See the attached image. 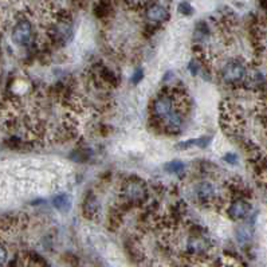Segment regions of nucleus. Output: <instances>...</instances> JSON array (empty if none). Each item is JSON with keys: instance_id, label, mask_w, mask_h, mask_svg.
I'll return each instance as SVG.
<instances>
[{"instance_id": "nucleus-1", "label": "nucleus", "mask_w": 267, "mask_h": 267, "mask_svg": "<svg viewBox=\"0 0 267 267\" xmlns=\"http://www.w3.org/2000/svg\"><path fill=\"white\" fill-rule=\"evenodd\" d=\"M122 196L130 204H141L148 197V188L142 180L130 179L122 187Z\"/></svg>"}, {"instance_id": "nucleus-2", "label": "nucleus", "mask_w": 267, "mask_h": 267, "mask_svg": "<svg viewBox=\"0 0 267 267\" xmlns=\"http://www.w3.org/2000/svg\"><path fill=\"white\" fill-rule=\"evenodd\" d=\"M51 38L54 39L57 43L65 45V43L70 42L71 38L74 35V30H73V25H71L70 18L62 17L59 18L58 22L51 27Z\"/></svg>"}, {"instance_id": "nucleus-3", "label": "nucleus", "mask_w": 267, "mask_h": 267, "mask_svg": "<svg viewBox=\"0 0 267 267\" xmlns=\"http://www.w3.org/2000/svg\"><path fill=\"white\" fill-rule=\"evenodd\" d=\"M246 77V67L238 61H231L223 67L221 78L227 84H238Z\"/></svg>"}, {"instance_id": "nucleus-4", "label": "nucleus", "mask_w": 267, "mask_h": 267, "mask_svg": "<svg viewBox=\"0 0 267 267\" xmlns=\"http://www.w3.org/2000/svg\"><path fill=\"white\" fill-rule=\"evenodd\" d=\"M33 37V26L29 21H19L15 25L11 34L14 43H17L19 46H27Z\"/></svg>"}, {"instance_id": "nucleus-5", "label": "nucleus", "mask_w": 267, "mask_h": 267, "mask_svg": "<svg viewBox=\"0 0 267 267\" xmlns=\"http://www.w3.org/2000/svg\"><path fill=\"white\" fill-rule=\"evenodd\" d=\"M173 110V101L169 96L159 97L153 102V114L157 120H165Z\"/></svg>"}, {"instance_id": "nucleus-6", "label": "nucleus", "mask_w": 267, "mask_h": 267, "mask_svg": "<svg viewBox=\"0 0 267 267\" xmlns=\"http://www.w3.org/2000/svg\"><path fill=\"white\" fill-rule=\"evenodd\" d=\"M251 212V204L244 199H236L228 205L227 213L231 219L239 220V219H244L250 215Z\"/></svg>"}, {"instance_id": "nucleus-7", "label": "nucleus", "mask_w": 267, "mask_h": 267, "mask_svg": "<svg viewBox=\"0 0 267 267\" xmlns=\"http://www.w3.org/2000/svg\"><path fill=\"white\" fill-rule=\"evenodd\" d=\"M146 18L148 21L153 23H163L169 18L168 10L161 5H152L146 10Z\"/></svg>"}, {"instance_id": "nucleus-8", "label": "nucleus", "mask_w": 267, "mask_h": 267, "mask_svg": "<svg viewBox=\"0 0 267 267\" xmlns=\"http://www.w3.org/2000/svg\"><path fill=\"white\" fill-rule=\"evenodd\" d=\"M100 213V204L94 195H89L84 201V215L89 219H94Z\"/></svg>"}, {"instance_id": "nucleus-9", "label": "nucleus", "mask_w": 267, "mask_h": 267, "mask_svg": "<svg viewBox=\"0 0 267 267\" xmlns=\"http://www.w3.org/2000/svg\"><path fill=\"white\" fill-rule=\"evenodd\" d=\"M195 192L200 200H209L215 196V188L208 181H201L195 187Z\"/></svg>"}, {"instance_id": "nucleus-10", "label": "nucleus", "mask_w": 267, "mask_h": 267, "mask_svg": "<svg viewBox=\"0 0 267 267\" xmlns=\"http://www.w3.org/2000/svg\"><path fill=\"white\" fill-rule=\"evenodd\" d=\"M51 203L54 205V208H57L61 212H67L71 208V197L67 193H58V195H55L53 197Z\"/></svg>"}, {"instance_id": "nucleus-11", "label": "nucleus", "mask_w": 267, "mask_h": 267, "mask_svg": "<svg viewBox=\"0 0 267 267\" xmlns=\"http://www.w3.org/2000/svg\"><path fill=\"white\" fill-rule=\"evenodd\" d=\"M252 235H254V230H252V227H250V225H240L235 231L236 242L239 244H242V246H244V244L250 242L251 239H252Z\"/></svg>"}, {"instance_id": "nucleus-12", "label": "nucleus", "mask_w": 267, "mask_h": 267, "mask_svg": "<svg viewBox=\"0 0 267 267\" xmlns=\"http://www.w3.org/2000/svg\"><path fill=\"white\" fill-rule=\"evenodd\" d=\"M211 142V137H199V138H191V140H187V141H181L180 144H177V148L179 149H187V148H191V146H200V148H205L207 145H209Z\"/></svg>"}, {"instance_id": "nucleus-13", "label": "nucleus", "mask_w": 267, "mask_h": 267, "mask_svg": "<svg viewBox=\"0 0 267 267\" xmlns=\"http://www.w3.org/2000/svg\"><path fill=\"white\" fill-rule=\"evenodd\" d=\"M184 165L183 161H180V160H173V161H169L164 165V169L168 172V173H181L184 171Z\"/></svg>"}, {"instance_id": "nucleus-14", "label": "nucleus", "mask_w": 267, "mask_h": 267, "mask_svg": "<svg viewBox=\"0 0 267 267\" xmlns=\"http://www.w3.org/2000/svg\"><path fill=\"white\" fill-rule=\"evenodd\" d=\"M193 6L189 3V2H180L179 6H177V13L181 14V15H184V17H191L193 14Z\"/></svg>"}, {"instance_id": "nucleus-15", "label": "nucleus", "mask_w": 267, "mask_h": 267, "mask_svg": "<svg viewBox=\"0 0 267 267\" xmlns=\"http://www.w3.org/2000/svg\"><path fill=\"white\" fill-rule=\"evenodd\" d=\"M142 78H144V71H142V69H136L133 74H132V77H130V82L133 85H138L142 81Z\"/></svg>"}, {"instance_id": "nucleus-16", "label": "nucleus", "mask_w": 267, "mask_h": 267, "mask_svg": "<svg viewBox=\"0 0 267 267\" xmlns=\"http://www.w3.org/2000/svg\"><path fill=\"white\" fill-rule=\"evenodd\" d=\"M223 160H224L225 163L235 164L236 163V160H238V156L235 155V153H227V155H224Z\"/></svg>"}, {"instance_id": "nucleus-17", "label": "nucleus", "mask_w": 267, "mask_h": 267, "mask_svg": "<svg viewBox=\"0 0 267 267\" xmlns=\"http://www.w3.org/2000/svg\"><path fill=\"white\" fill-rule=\"evenodd\" d=\"M199 70H200V66L197 65V62H195V61L189 62V71H191V74L197 75L199 74Z\"/></svg>"}]
</instances>
